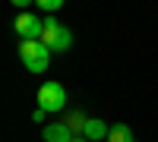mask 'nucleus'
Listing matches in <instances>:
<instances>
[{
	"instance_id": "obj_6",
	"label": "nucleus",
	"mask_w": 158,
	"mask_h": 142,
	"mask_svg": "<svg viewBox=\"0 0 158 142\" xmlns=\"http://www.w3.org/2000/svg\"><path fill=\"white\" fill-rule=\"evenodd\" d=\"M108 133H111V126L104 123L101 117H89V120H85V130H82V136H85V139L98 142V139H108Z\"/></svg>"
},
{
	"instance_id": "obj_8",
	"label": "nucleus",
	"mask_w": 158,
	"mask_h": 142,
	"mask_svg": "<svg viewBox=\"0 0 158 142\" xmlns=\"http://www.w3.org/2000/svg\"><path fill=\"white\" fill-rule=\"evenodd\" d=\"M85 120H89V117H85L82 111H70V117H67V123H70L73 133H82V130H85Z\"/></svg>"
},
{
	"instance_id": "obj_5",
	"label": "nucleus",
	"mask_w": 158,
	"mask_h": 142,
	"mask_svg": "<svg viewBox=\"0 0 158 142\" xmlns=\"http://www.w3.org/2000/svg\"><path fill=\"white\" fill-rule=\"evenodd\" d=\"M44 142H73V130H70V123L63 120V123H48L44 130H41Z\"/></svg>"
},
{
	"instance_id": "obj_4",
	"label": "nucleus",
	"mask_w": 158,
	"mask_h": 142,
	"mask_svg": "<svg viewBox=\"0 0 158 142\" xmlns=\"http://www.w3.org/2000/svg\"><path fill=\"white\" fill-rule=\"evenodd\" d=\"M13 29H16V35L22 38H41V32H44V19H38L35 13H19L16 16V22H13Z\"/></svg>"
},
{
	"instance_id": "obj_9",
	"label": "nucleus",
	"mask_w": 158,
	"mask_h": 142,
	"mask_svg": "<svg viewBox=\"0 0 158 142\" xmlns=\"http://www.w3.org/2000/svg\"><path fill=\"white\" fill-rule=\"evenodd\" d=\"M35 3L41 6L44 13H54V10H60V6H63V0H35Z\"/></svg>"
},
{
	"instance_id": "obj_3",
	"label": "nucleus",
	"mask_w": 158,
	"mask_h": 142,
	"mask_svg": "<svg viewBox=\"0 0 158 142\" xmlns=\"http://www.w3.org/2000/svg\"><path fill=\"white\" fill-rule=\"evenodd\" d=\"M38 108H44L48 114H57L67 108V88L60 82H44L38 88Z\"/></svg>"
},
{
	"instance_id": "obj_11",
	"label": "nucleus",
	"mask_w": 158,
	"mask_h": 142,
	"mask_svg": "<svg viewBox=\"0 0 158 142\" xmlns=\"http://www.w3.org/2000/svg\"><path fill=\"white\" fill-rule=\"evenodd\" d=\"M10 3H13V6H19V10H22V6H29V3H32V0H10Z\"/></svg>"
},
{
	"instance_id": "obj_10",
	"label": "nucleus",
	"mask_w": 158,
	"mask_h": 142,
	"mask_svg": "<svg viewBox=\"0 0 158 142\" xmlns=\"http://www.w3.org/2000/svg\"><path fill=\"white\" fill-rule=\"evenodd\" d=\"M44 114H48V111H44V108H38V111H35V114H32V120H35V123H41V120H44Z\"/></svg>"
},
{
	"instance_id": "obj_7",
	"label": "nucleus",
	"mask_w": 158,
	"mask_h": 142,
	"mask_svg": "<svg viewBox=\"0 0 158 142\" xmlns=\"http://www.w3.org/2000/svg\"><path fill=\"white\" fill-rule=\"evenodd\" d=\"M108 142H133V130L127 123H114L108 133Z\"/></svg>"
},
{
	"instance_id": "obj_1",
	"label": "nucleus",
	"mask_w": 158,
	"mask_h": 142,
	"mask_svg": "<svg viewBox=\"0 0 158 142\" xmlns=\"http://www.w3.org/2000/svg\"><path fill=\"white\" fill-rule=\"evenodd\" d=\"M19 60L29 73H44L51 63V47L41 38H25V41H19Z\"/></svg>"
},
{
	"instance_id": "obj_12",
	"label": "nucleus",
	"mask_w": 158,
	"mask_h": 142,
	"mask_svg": "<svg viewBox=\"0 0 158 142\" xmlns=\"http://www.w3.org/2000/svg\"><path fill=\"white\" fill-rule=\"evenodd\" d=\"M73 142H92V139H85V136H73Z\"/></svg>"
},
{
	"instance_id": "obj_2",
	"label": "nucleus",
	"mask_w": 158,
	"mask_h": 142,
	"mask_svg": "<svg viewBox=\"0 0 158 142\" xmlns=\"http://www.w3.org/2000/svg\"><path fill=\"white\" fill-rule=\"evenodd\" d=\"M41 41L51 47V51H57V54H63V51H70L73 47V32L67 29L63 22L57 19H44V32H41Z\"/></svg>"
}]
</instances>
